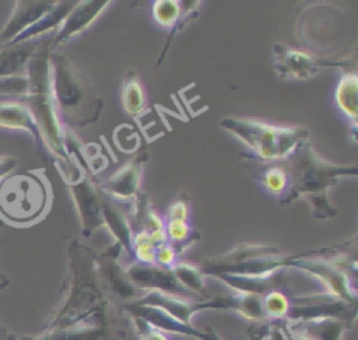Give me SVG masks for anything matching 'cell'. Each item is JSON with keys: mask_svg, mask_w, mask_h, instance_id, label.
Returning a JSON list of instances; mask_svg holds the SVG:
<instances>
[{"mask_svg": "<svg viewBox=\"0 0 358 340\" xmlns=\"http://www.w3.org/2000/svg\"><path fill=\"white\" fill-rule=\"evenodd\" d=\"M264 308L267 313H270L271 316H282L288 312L289 302L284 294L278 291H273L266 297Z\"/></svg>", "mask_w": 358, "mask_h": 340, "instance_id": "cell-12", "label": "cell"}, {"mask_svg": "<svg viewBox=\"0 0 358 340\" xmlns=\"http://www.w3.org/2000/svg\"><path fill=\"white\" fill-rule=\"evenodd\" d=\"M55 98L59 108L76 123L96 119L99 98L92 92L84 77L64 59L55 60Z\"/></svg>", "mask_w": 358, "mask_h": 340, "instance_id": "cell-3", "label": "cell"}, {"mask_svg": "<svg viewBox=\"0 0 358 340\" xmlns=\"http://www.w3.org/2000/svg\"><path fill=\"white\" fill-rule=\"evenodd\" d=\"M106 1H87L78 6L74 13H71L66 21V25L63 31L60 32V41L62 38H69L73 34L80 32L85 27H88L98 15L99 13L106 7Z\"/></svg>", "mask_w": 358, "mask_h": 340, "instance_id": "cell-6", "label": "cell"}, {"mask_svg": "<svg viewBox=\"0 0 358 340\" xmlns=\"http://www.w3.org/2000/svg\"><path fill=\"white\" fill-rule=\"evenodd\" d=\"M168 220H187L189 217V207L186 203L178 200L169 207L168 213Z\"/></svg>", "mask_w": 358, "mask_h": 340, "instance_id": "cell-14", "label": "cell"}, {"mask_svg": "<svg viewBox=\"0 0 358 340\" xmlns=\"http://www.w3.org/2000/svg\"><path fill=\"white\" fill-rule=\"evenodd\" d=\"M182 6L179 1L173 0H159L154 3L152 14L158 25L169 28L180 18Z\"/></svg>", "mask_w": 358, "mask_h": 340, "instance_id": "cell-10", "label": "cell"}, {"mask_svg": "<svg viewBox=\"0 0 358 340\" xmlns=\"http://www.w3.org/2000/svg\"><path fill=\"white\" fill-rule=\"evenodd\" d=\"M147 340H168V339H166V336H164V334H161L158 332H154L152 334L148 336Z\"/></svg>", "mask_w": 358, "mask_h": 340, "instance_id": "cell-16", "label": "cell"}, {"mask_svg": "<svg viewBox=\"0 0 358 340\" xmlns=\"http://www.w3.org/2000/svg\"><path fill=\"white\" fill-rule=\"evenodd\" d=\"M291 160L289 175V196L305 197L316 208H323V214H334L333 206L327 201V192L340 176L348 173L355 175L357 168L336 165L320 157L309 144L302 143Z\"/></svg>", "mask_w": 358, "mask_h": 340, "instance_id": "cell-1", "label": "cell"}, {"mask_svg": "<svg viewBox=\"0 0 358 340\" xmlns=\"http://www.w3.org/2000/svg\"><path fill=\"white\" fill-rule=\"evenodd\" d=\"M4 285H7V278L0 273V288H3Z\"/></svg>", "mask_w": 358, "mask_h": 340, "instance_id": "cell-17", "label": "cell"}, {"mask_svg": "<svg viewBox=\"0 0 358 340\" xmlns=\"http://www.w3.org/2000/svg\"><path fill=\"white\" fill-rule=\"evenodd\" d=\"M262 186L271 196H289V175L287 168L271 164L262 175Z\"/></svg>", "mask_w": 358, "mask_h": 340, "instance_id": "cell-9", "label": "cell"}, {"mask_svg": "<svg viewBox=\"0 0 358 340\" xmlns=\"http://www.w3.org/2000/svg\"><path fill=\"white\" fill-rule=\"evenodd\" d=\"M140 165L134 161H129L124 167L116 171L113 176L108 179L106 189L110 194L122 200L134 197L140 186Z\"/></svg>", "mask_w": 358, "mask_h": 340, "instance_id": "cell-5", "label": "cell"}, {"mask_svg": "<svg viewBox=\"0 0 358 340\" xmlns=\"http://www.w3.org/2000/svg\"><path fill=\"white\" fill-rule=\"evenodd\" d=\"M357 81L355 73H345L336 88L337 106L354 125L357 120Z\"/></svg>", "mask_w": 358, "mask_h": 340, "instance_id": "cell-7", "label": "cell"}, {"mask_svg": "<svg viewBox=\"0 0 358 340\" xmlns=\"http://www.w3.org/2000/svg\"><path fill=\"white\" fill-rule=\"evenodd\" d=\"M0 340H24V339H17L11 333H8L6 329L0 327Z\"/></svg>", "mask_w": 358, "mask_h": 340, "instance_id": "cell-15", "label": "cell"}, {"mask_svg": "<svg viewBox=\"0 0 358 340\" xmlns=\"http://www.w3.org/2000/svg\"><path fill=\"white\" fill-rule=\"evenodd\" d=\"M145 102V92L138 76L136 73H130L126 77L122 88V105L126 113L131 118H137L140 113H143Z\"/></svg>", "mask_w": 358, "mask_h": 340, "instance_id": "cell-8", "label": "cell"}, {"mask_svg": "<svg viewBox=\"0 0 358 340\" xmlns=\"http://www.w3.org/2000/svg\"><path fill=\"white\" fill-rule=\"evenodd\" d=\"M221 126L263 162L285 161L308 141L305 127L277 126L255 118H225Z\"/></svg>", "mask_w": 358, "mask_h": 340, "instance_id": "cell-2", "label": "cell"}, {"mask_svg": "<svg viewBox=\"0 0 358 340\" xmlns=\"http://www.w3.org/2000/svg\"><path fill=\"white\" fill-rule=\"evenodd\" d=\"M274 69L277 74L288 80H305L320 69V60L309 50L277 43L273 48Z\"/></svg>", "mask_w": 358, "mask_h": 340, "instance_id": "cell-4", "label": "cell"}, {"mask_svg": "<svg viewBox=\"0 0 358 340\" xmlns=\"http://www.w3.org/2000/svg\"><path fill=\"white\" fill-rule=\"evenodd\" d=\"M176 262V250L171 242H164L157 246L155 263L164 267H172Z\"/></svg>", "mask_w": 358, "mask_h": 340, "instance_id": "cell-13", "label": "cell"}, {"mask_svg": "<svg viewBox=\"0 0 358 340\" xmlns=\"http://www.w3.org/2000/svg\"><path fill=\"white\" fill-rule=\"evenodd\" d=\"M166 239L173 242H185L190 236V224L187 220H168L165 224Z\"/></svg>", "mask_w": 358, "mask_h": 340, "instance_id": "cell-11", "label": "cell"}]
</instances>
